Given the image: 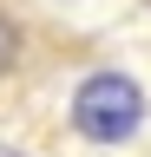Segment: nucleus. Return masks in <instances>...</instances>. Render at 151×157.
<instances>
[{
    "mask_svg": "<svg viewBox=\"0 0 151 157\" xmlns=\"http://www.w3.org/2000/svg\"><path fill=\"white\" fill-rule=\"evenodd\" d=\"M0 157H20V151H13V144H0Z\"/></svg>",
    "mask_w": 151,
    "mask_h": 157,
    "instance_id": "nucleus-3",
    "label": "nucleus"
},
{
    "mask_svg": "<svg viewBox=\"0 0 151 157\" xmlns=\"http://www.w3.org/2000/svg\"><path fill=\"white\" fill-rule=\"evenodd\" d=\"M72 124H79V137H92V144H131L145 124V92L138 78L125 72H92L79 92H72Z\"/></svg>",
    "mask_w": 151,
    "mask_h": 157,
    "instance_id": "nucleus-1",
    "label": "nucleus"
},
{
    "mask_svg": "<svg viewBox=\"0 0 151 157\" xmlns=\"http://www.w3.org/2000/svg\"><path fill=\"white\" fill-rule=\"evenodd\" d=\"M26 59H33V26H26L20 7H7V0H0V85H7Z\"/></svg>",
    "mask_w": 151,
    "mask_h": 157,
    "instance_id": "nucleus-2",
    "label": "nucleus"
}]
</instances>
